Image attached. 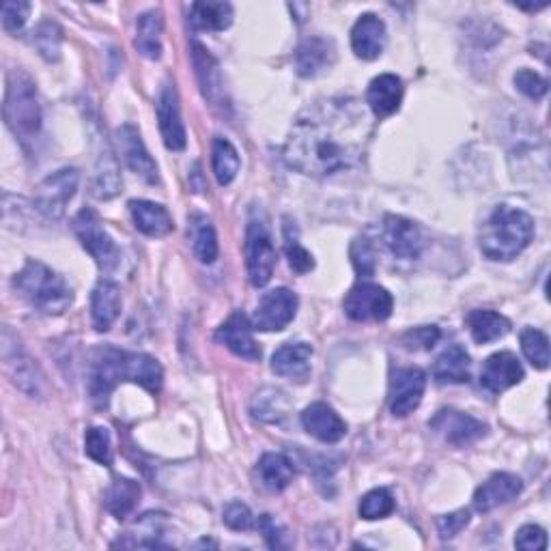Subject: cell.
Instances as JSON below:
<instances>
[{
    "instance_id": "cell-1",
    "label": "cell",
    "mask_w": 551,
    "mask_h": 551,
    "mask_svg": "<svg viewBox=\"0 0 551 551\" xmlns=\"http://www.w3.org/2000/svg\"><path fill=\"white\" fill-rule=\"evenodd\" d=\"M371 136L373 121L356 97H326L293 121L282 155L302 175L332 177L364 160Z\"/></svg>"
},
{
    "instance_id": "cell-2",
    "label": "cell",
    "mask_w": 551,
    "mask_h": 551,
    "mask_svg": "<svg viewBox=\"0 0 551 551\" xmlns=\"http://www.w3.org/2000/svg\"><path fill=\"white\" fill-rule=\"evenodd\" d=\"M534 239V220L524 209L498 205L478 233V248L489 261H513Z\"/></svg>"
},
{
    "instance_id": "cell-3",
    "label": "cell",
    "mask_w": 551,
    "mask_h": 551,
    "mask_svg": "<svg viewBox=\"0 0 551 551\" xmlns=\"http://www.w3.org/2000/svg\"><path fill=\"white\" fill-rule=\"evenodd\" d=\"M13 289L44 315H63L74 302V291L67 280L39 261H28L22 267L13 278Z\"/></svg>"
},
{
    "instance_id": "cell-4",
    "label": "cell",
    "mask_w": 551,
    "mask_h": 551,
    "mask_svg": "<svg viewBox=\"0 0 551 551\" xmlns=\"http://www.w3.org/2000/svg\"><path fill=\"white\" fill-rule=\"evenodd\" d=\"M3 115L9 130L22 145L33 143L41 130V104L37 84L22 69H13L7 78Z\"/></svg>"
},
{
    "instance_id": "cell-5",
    "label": "cell",
    "mask_w": 551,
    "mask_h": 551,
    "mask_svg": "<svg viewBox=\"0 0 551 551\" xmlns=\"http://www.w3.org/2000/svg\"><path fill=\"white\" fill-rule=\"evenodd\" d=\"M72 229L78 237V242L82 244V248L91 254L93 261L97 263V267H100L102 272L110 274L117 270L121 263V250L115 244V239H112L108 235V231L104 229V224H102L100 216H97V211H93L89 207L80 209L72 222Z\"/></svg>"
},
{
    "instance_id": "cell-6",
    "label": "cell",
    "mask_w": 551,
    "mask_h": 551,
    "mask_svg": "<svg viewBox=\"0 0 551 551\" xmlns=\"http://www.w3.org/2000/svg\"><path fill=\"white\" fill-rule=\"evenodd\" d=\"M246 265L254 287H265L274 276L276 248L272 244L270 226L263 218H252L246 229Z\"/></svg>"
},
{
    "instance_id": "cell-7",
    "label": "cell",
    "mask_w": 551,
    "mask_h": 551,
    "mask_svg": "<svg viewBox=\"0 0 551 551\" xmlns=\"http://www.w3.org/2000/svg\"><path fill=\"white\" fill-rule=\"evenodd\" d=\"M125 381L123 377V351L115 347H102L95 351L89 377V394L97 409H106L110 394Z\"/></svg>"
},
{
    "instance_id": "cell-8",
    "label": "cell",
    "mask_w": 551,
    "mask_h": 551,
    "mask_svg": "<svg viewBox=\"0 0 551 551\" xmlns=\"http://www.w3.org/2000/svg\"><path fill=\"white\" fill-rule=\"evenodd\" d=\"M78 179L76 168H61L41 181L35 192V207L39 214L48 220H61L67 203L74 199L78 190Z\"/></svg>"
},
{
    "instance_id": "cell-9",
    "label": "cell",
    "mask_w": 551,
    "mask_h": 551,
    "mask_svg": "<svg viewBox=\"0 0 551 551\" xmlns=\"http://www.w3.org/2000/svg\"><path fill=\"white\" fill-rule=\"evenodd\" d=\"M345 315L351 321H386L392 315V295L375 282H358L343 300Z\"/></svg>"
},
{
    "instance_id": "cell-10",
    "label": "cell",
    "mask_w": 551,
    "mask_h": 551,
    "mask_svg": "<svg viewBox=\"0 0 551 551\" xmlns=\"http://www.w3.org/2000/svg\"><path fill=\"white\" fill-rule=\"evenodd\" d=\"M300 300L289 289H274L265 293L252 317V328L259 332H280L298 315Z\"/></svg>"
},
{
    "instance_id": "cell-11",
    "label": "cell",
    "mask_w": 551,
    "mask_h": 551,
    "mask_svg": "<svg viewBox=\"0 0 551 551\" xmlns=\"http://www.w3.org/2000/svg\"><path fill=\"white\" fill-rule=\"evenodd\" d=\"M429 427L442 437V440L455 448H465L487 435L485 422L476 420L470 414L457 412V409H442L429 422Z\"/></svg>"
},
{
    "instance_id": "cell-12",
    "label": "cell",
    "mask_w": 551,
    "mask_h": 551,
    "mask_svg": "<svg viewBox=\"0 0 551 551\" xmlns=\"http://www.w3.org/2000/svg\"><path fill=\"white\" fill-rule=\"evenodd\" d=\"M117 145H119V153L121 160L125 162V166L130 168V171L140 177L143 181L151 183H160V175H158V164L149 155L143 136H140L138 127L132 123H125L117 130Z\"/></svg>"
},
{
    "instance_id": "cell-13",
    "label": "cell",
    "mask_w": 551,
    "mask_h": 551,
    "mask_svg": "<svg viewBox=\"0 0 551 551\" xmlns=\"http://www.w3.org/2000/svg\"><path fill=\"white\" fill-rule=\"evenodd\" d=\"M381 239L397 259H418L425 248L420 226L403 216H386L381 224Z\"/></svg>"
},
{
    "instance_id": "cell-14",
    "label": "cell",
    "mask_w": 551,
    "mask_h": 551,
    "mask_svg": "<svg viewBox=\"0 0 551 551\" xmlns=\"http://www.w3.org/2000/svg\"><path fill=\"white\" fill-rule=\"evenodd\" d=\"M427 375L425 371L409 366L399 369L392 377L390 384V412L397 418H405L418 409L422 397H425Z\"/></svg>"
},
{
    "instance_id": "cell-15",
    "label": "cell",
    "mask_w": 551,
    "mask_h": 551,
    "mask_svg": "<svg viewBox=\"0 0 551 551\" xmlns=\"http://www.w3.org/2000/svg\"><path fill=\"white\" fill-rule=\"evenodd\" d=\"M158 121L160 132L164 138V145L171 151H183L188 145L186 125L181 119V106H179V93L173 82H166L160 97H158Z\"/></svg>"
},
{
    "instance_id": "cell-16",
    "label": "cell",
    "mask_w": 551,
    "mask_h": 551,
    "mask_svg": "<svg viewBox=\"0 0 551 551\" xmlns=\"http://www.w3.org/2000/svg\"><path fill=\"white\" fill-rule=\"evenodd\" d=\"M336 63V46L330 37L310 35L295 50V69L302 78H317Z\"/></svg>"
},
{
    "instance_id": "cell-17",
    "label": "cell",
    "mask_w": 551,
    "mask_h": 551,
    "mask_svg": "<svg viewBox=\"0 0 551 551\" xmlns=\"http://www.w3.org/2000/svg\"><path fill=\"white\" fill-rule=\"evenodd\" d=\"M252 330H254L252 321L242 313V310H237V313H233L218 328L216 341L222 343L229 351H233L237 358L257 362V360H261L263 353H261L259 343L254 341Z\"/></svg>"
},
{
    "instance_id": "cell-18",
    "label": "cell",
    "mask_w": 551,
    "mask_h": 551,
    "mask_svg": "<svg viewBox=\"0 0 551 551\" xmlns=\"http://www.w3.org/2000/svg\"><path fill=\"white\" fill-rule=\"evenodd\" d=\"M521 379H524V366L511 351L493 353L485 360L483 371H480V386L491 394L513 388L521 384Z\"/></svg>"
},
{
    "instance_id": "cell-19",
    "label": "cell",
    "mask_w": 551,
    "mask_h": 551,
    "mask_svg": "<svg viewBox=\"0 0 551 551\" xmlns=\"http://www.w3.org/2000/svg\"><path fill=\"white\" fill-rule=\"evenodd\" d=\"M121 190V175L115 155H112L110 145L106 143V136H95V166L91 179V192L95 199L108 201L115 199Z\"/></svg>"
},
{
    "instance_id": "cell-20",
    "label": "cell",
    "mask_w": 551,
    "mask_h": 551,
    "mask_svg": "<svg viewBox=\"0 0 551 551\" xmlns=\"http://www.w3.org/2000/svg\"><path fill=\"white\" fill-rule=\"evenodd\" d=\"M521 489H524V483H521L519 476L508 474V472L493 474L476 489L474 508L478 513H489V511H493V508L515 500L521 493Z\"/></svg>"
},
{
    "instance_id": "cell-21",
    "label": "cell",
    "mask_w": 551,
    "mask_h": 551,
    "mask_svg": "<svg viewBox=\"0 0 551 551\" xmlns=\"http://www.w3.org/2000/svg\"><path fill=\"white\" fill-rule=\"evenodd\" d=\"M302 427L323 444H336L347 435L345 420L326 403H313L302 412Z\"/></svg>"
},
{
    "instance_id": "cell-22",
    "label": "cell",
    "mask_w": 551,
    "mask_h": 551,
    "mask_svg": "<svg viewBox=\"0 0 551 551\" xmlns=\"http://www.w3.org/2000/svg\"><path fill=\"white\" fill-rule=\"evenodd\" d=\"M386 24L375 13H364L351 31V48L362 61H375L386 48Z\"/></svg>"
},
{
    "instance_id": "cell-23",
    "label": "cell",
    "mask_w": 551,
    "mask_h": 551,
    "mask_svg": "<svg viewBox=\"0 0 551 551\" xmlns=\"http://www.w3.org/2000/svg\"><path fill=\"white\" fill-rule=\"evenodd\" d=\"M310 360H313V347L308 343H287L272 356V371L295 384H306L313 371Z\"/></svg>"
},
{
    "instance_id": "cell-24",
    "label": "cell",
    "mask_w": 551,
    "mask_h": 551,
    "mask_svg": "<svg viewBox=\"0 0 551 551\" xmlns=\"http://www.w3.org/2000/svg\"><path fill=\"white\" fill-rule=\"evenodd\" d=\"M192 63L196 69V76H199L205 100H209L211 106H216V108L229 106L224 97V82H222L218 61L209 54V50H205L199 44V41H194L192 44Z\"/></svg>"
},
{
    "instance_id": "cell-25",
    "label": "cell",
    "mask_w": 551,
    "mask_h": 551,
    "mask_svg": "<svg viewBox=\"0 0 551 551\" xmlns=\"http://www.w3.org/2000/svg\"><path fill=\"white\" fill-rule=\"evenodd\" d=\"M403 91V80L399 76L381 74L371 82L369 93H366V104L377 119H386L401 108Z\"/></svg>"
},
{
    "instance_id": "cell-26",
    "label": "cell",
    "mask_w": 551,
    "mask_h": 551,
    "mask_svg": "<svg viewBox=\"0 0 551 551\" xmlns=\"http://www.w3.org/2000/svg\"><path fill=\"white\" fill-rule=\"evenodd\" d=\"M121 289L117 282L102 280L91 295V319L97 332H108L121 315Z\"/></svg>"
},
{
    "instance_id": "cell-27",
    "label": "cell",
    "mask_w": 551,
    "mask_h": 551,
    "mask_svg": "<svg viewBox=\"0 0 551 551\" xmlns=\"http://www.w3.org/2000/svg\"><path fill=\"white\" fill-rule=\"evenodd\" d=\"M123 377L125 381L143 386L149 392H160L164 384V371L160 362L147 353L123 351Z\"/></svg>"
},
{
    "instance_id": "cell-28",
    "label": "cell",
    "mask_w": 551,
    "mask_h": 551,
    "mask_svg": "<svg viewBox=\"0 0 551 551\" xmlns=\"http://www.w3.org/2000/svg\"><path fill=\"white\" fill-rule=\"evenodd\" d=\"M166 530V515L164 513H147L140 517L134 528L127 532L123 539L112 543V547H147V549H158L166 547L162 541Z\"/></svg>"
},
{
    "instance_id": "cell-29",
    "label": "cell",
    "mask_w": 551,
    "mask_h": 551,
    "mask_svg": "<svg viewBox=\"0 0 551 551\" xmlns=\"http://www.w3.org/2000/svg\"><path fill=\"white\" fill-rule=\"evenodd\" d=\"M130 214L136 229L147 237H164L175 226L168 209L151 201H130Z\"/></svg>"
},
{
    "instance_id": "cell-30",
    "label": "cell",
    "mask_w": 551,
    "mask_h": 551,
    "mask_svg": "<svg viewBox=\"0 0 551 551\" xmlns=\"http://www.w3.org/2000/svg\"><path fill=\"white\" fill-rule=\"evenodd\" d=\"M470 356L461 345H450L435 360L433 377L437 384H468L470 381Z\"/></svg>"
},
{
    "instance_id": "cell-31",
    "label": "cell",
    "mask_w": 551,
    "mask_h": 551,
    "mask_svg": "<svg viewBox=\"0 0 551 551\" xmlns=\"http://www.w3.org/2000/svg\"><path fill=\"white\" fill-rule=\"evenodd\" d=\"M188 239L194 257L205 265H211L218 259V235L214 229V222H211L203 214H192L188 224Z\"/></svg>"
},
{
    "instance_id": "cell-32",
    "label": "cell",
    "mask_w": 551,
    "mask_h": 551,
    "mask_svg": "<svg viewBox=\"0 0 551 551\" xmlns=\"http://www.w3.org/2000/svg\"><path fill=\"white\" fill-rule=\"evenodd\" d=\"M162 33H164V18L160 11H145L136 22V50L145 59L158 61L162 56Z\"/></svg>"
},
{
    "instance_id": "cell-33",
    "label": "cell",
    "mask_w": 551,
    "mask_h": 551,
    "mask_svg": "<svg viewBox=\"0 0 551 551\" xmlns=\"http://www.w3.org/2000/svg\"><path fill=\"white\" fill-rule=\"evenodd\" d=\"M259 483L272 493H278L291 485L295 476V465L287 455H280V452H267L261 457L257 465Z\"/></svg>"
},
{
    "instance_id": "cell-34",
    "label": "cell",
    "mask_w": 551,
    "mask_h": 551,
    "mask_svg": "<svg viewBox=\"0 0 551 551\" xmlns=\"http://www.w3.org/2000/svg\"><path fill=\"white\" fill-rule=\"evenodd\" d=\"M140 485L136 483V480L132 478H123V476H117L115 480H112L110 487L106 489V496H104V504H106V511L117 517L119 521L130 517L132 511L136 508V504L140 502Z\"/></svg>"
},
{
    "instance_id": "cell-35",
    "label": "cell",
    "mask_w": 551,
    "mask_h": 551,
    "mask_svg": "<svg viewBox=\"0 0 551 551\" xmlns=\"http://www.w3.org/2000/svg\"><path fill=\"white\" fill-rule=\"evenodd\" d=\"M465 323H468L470 334L478 345L500 341V338L511 332V321L496 313V310H472Z\"/></svg>"
},
{
    "instance_id": "cell-36",
    "label": "cell",
    "mask_w": 551,
    "mask_h": 551,
    "mask_svg": "<svg viewBox=\"0 0 551 551\" xmlns=\"http://www.w3.org/2000/svg\"><path fill=\"white\" fill-rule=\"evenodd\" d=\"M7 369L22 392L31 394V397H41V386H44V377L39 373V366L26 356V353L18 347L16 353L5 351Z\"/></svg>"
},
{
    "instance_id": "cell-37",
    "label": "cell",
    "mask_w": 551,
    "mask_h": 551,
    "mask_svg": "<svg viewBox=\"0 0 551 551\" xmlns=\"http://www.w3.org/2000/svg\"><path fill=\"white\" fill-rule=\"evenodd\" d=\"M190 24L194 31L220 33L233 24V7L229 3H194Z\"/></svg>"
},
{
    "instance_id": "cell-38",
    "label": "cell",
    "mask_w": 551,
    "mask_h": 551,
    "mask_svg": "<svg viewBox=\"0 0 551 551\" xmlns=\"http://www.w3.org/2000/svg\"><path fill=\"white\" fill-rule=\"evenodd\" d=\"M252 416L261 420V422H270V425H276V422H282L289 416L291 403L287 399V394L278 390V388H263L261 392L254 394L252 399Z\"/></svg>"
},
{
    "instance_id": "cell-39",
    "label": "cell",
    "mask_w": 551,
    "mask_h": 551,
    "mask_svg": "<svg viewBox=\"0 0 551 551\" xmlns=\"http://www.w3.org/2000/svg\"><path fill=\"white\" fill-rule=\"evenodd\" d=\"M239 166H242V160H239V153L233 143L220 136L214 138V145H211V168H214L220 186H231L239 173Z\"/></svg>"
},
{
    "instance_id": "cell-40",
    "label": "cell",
    "mask_w": 551,
    "mask_h": 551,
    "mask_svg": "<svg viewBox=\"0 0 551 551\" xmlns=\"http://www.w3.org/2000/svg\"><path fill=\"white\" fill-rule=\"evenodd\" d=\"M521 351L534 369L545 371L549 366V338L545 332L534 328L521 332Z\"/></svg>"
},
{
    "instance_id": "cell-41",
    "label": "cell",
    "mask_w": 551,
    "mask_h": 551,
    "mask_svg": "<svg viewBox=\"0 0 551 551\" xmlns=\"http://www.w3.org/2000/svg\"><path fill=\"white\" fill-rule=\"evenodd\" d=\"M33 41H35V48L39 50V54L44 56L46 61L52 63V61L61 59L63 31L59 28V24H54V22L39 24L33 33Z\"/></svg>"
},
{
    "instance_id": "cell-42",
    "label": "cell",
    "mask_w": 551,
    "mask_h": 551,
    "mask_svg": "<svg viewBox=\"0 0 551 551\" xmlns=\"http://www.w3.org/2000/svg\"><path fill=\"white\" fill-rule=\"evenodd\" d=\"M84 450L87 455L100 465L110 468L112 465V440L106 427H91L84 435Z\"/></svg>"
},
{
    "instance_id": "cell-43",
    "label": "cell",
    "mask_w": 551,
    "mask_h": 551,
    "mask_svg": "<svg viewBox=\"0 0 551 551\" xmlns=\"http://www.w3.org/2000/svg\"><path fill=\"white\" fill-rule=\"evenodd\" d=\"M394 511V500L388 489H373L360 500V517L366 521L384 519Z\"/></svg>"
},
{
    "instance_id": "cell-44",
    "label": "cell",
    "mask_w": 551,
    "mask_h": 551,
    "mask_svg": "<svg viewBox=\"0 0 551 551\" xmlns=\"http://www.w3.org/2000/svg\"><path fill=\"white\" fill-rule=\"evenodd\" d=\"M351 263L353 267H356V272L362 276V278H369L375 274L377 270V254H375V248L373 244L369 242L366 237H358L356 242L351 244Z\"/></svg>"
},
{
    "instance_id": "cell-45",
    "label": "cell",
    "mask_w": 551,
    "mask_h": 551,
    "mask_svg": "<svg viewBox=\"0 0 551 551\" xmlns=\"http://www.w3.org/2000/svg\"><path fill=\"white\" fill-rule=\"evenodd\" d=\"M259 530L263 534V539L267 541V545H270L272 549H291L293 547V536L272 515L259 517Z\"/></svg>"
},
{
    "instance_id": "cell-46",
    "label": "cell",
    "mask_w": 551,
    "mask_h": 551,
    "mask_svg": "<svg viewBox=\"0 0 551 551\" xmlns=\"http://www.w3.org/2000/svg\"><path fill=\"white\" fill-rule=\"evenodd\" d=\"M440 338H442L440 328H437V326H422V328H414V330L405 332V336L401 338V343L409 351H429L437 345Z\"/></svg>"
},
{
    "instance_id": "cell-47",
    "label": "cell",
    "mask_w": 551,
    "mask_h": 551,
    "mask_svg": "<svg viewBox=\"0 0 551 551\" xmlns=\"http://www.w3.org/2000/svg\"><path fill=\"white\" fill-rule=\"evenodd\" d=\"M285 252H287V257H289V265L293 267L295 272L298 274H306L310 272L315 267V259H313V254H310L300 242H298V237H291L289 229L285 226Z\"/></svg>"
},
{
    "instance_id": "cell-48",
    "label": "cell",
    "mask_w": 551,
    "mask_h": 551,
    "mask_svg": "<svg viewBox=\"0 0 551 551\" xmlns=\"http://www.w3.org/2000/svg\"><path fill=\"white\" fill-rule=\"evenodd\" d=\"M515 87H517V91L530 97V100H543V97L547 95L549 84L543 76L532 72V69H519V72L515 74Z\"/></svg>"
},
{
    "instance_id": "cell-49",
    "label": "cell",
    "mask_w": 551,
    "mask_h": 551,
    "mask_svg": "<svg viewBox=\"0 0 551 551\" xmlns=\"http://www.w3.org/2000/svg\"><path fill=\"white\" fill-rule=\"evenodd\" d=\"M33 5L24 3V0H18V3H5L3 5V28L7 33H18L22 31V26L26 24L28 13H31Z\"/></svg>"
},
{
    "instance_id": "cell-50",
    "label": "cell",
    "mask_w": 551,
    "mask_h": 551,
    "mask_svg": "<svg viewBox=\"0 0 551 551\" xmlns=\"http://www.w3.org/2000/svg\"><path fill=\"white\" fill-rule=\"evenodd\" d=\"M515 547L524 551H545L547 549V532L541 526L528 524L515 536Z\"/></svg>"
},
{
    "instance_id": "cell-51",
    "label": "cell",
    "mask_w": 551,
    "mask_h": 551,
    "mask_svg": "<svg viewBox=\"0 0 551 551\" xmlns=\"http://www.w3.org/2000/svg\"><path fill=\"white\" fill-rule=\"evenodd\" d=\"M470 519H472L470 511L461 508V511H455V513L437 519V532H440V536L444 541H450V539H455V536L470 524Z\"/></svg>"
},
{
    "instance_id": "cell-52",
    "label": "cell",
    "mask_w": 551,
    "mask_h": 551,
    "mask_svg": "<svg viewBox=\"0 0 551 551\" xmlns=\"http://www.w3.org/2000/svg\"><path fill=\"white\" fill-rule=\"evenodd\" d=\"M224 524L231 530H250L254 528V517L250 513V508L242 502H231L224 508Z\"/></svg>"
},
{
    "instance_id": "cell-53",
    "label": "cell",
    "mask_w": 551,
    "mask_h": 551,
    "mask_svg": "<svg viewBox=\"0 0 551 551\" xmlns=\"http://www.w3.org/2000/svg\"><path fill=\"white\" fill-rule=\"evenodd\" d=\"M519 9H526V11H541V9H545L547 5H517Z\"/></svg>"
}]
</instances>
